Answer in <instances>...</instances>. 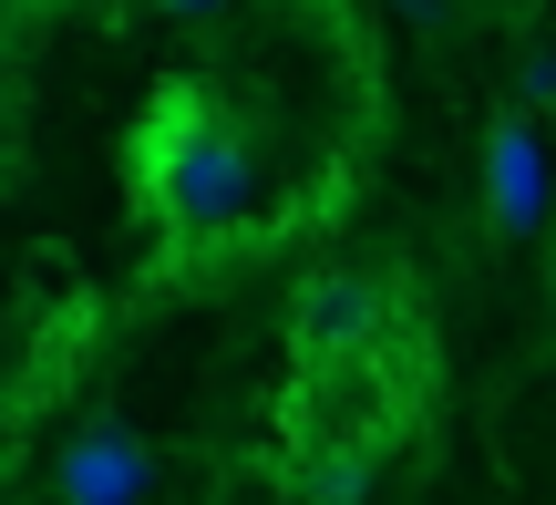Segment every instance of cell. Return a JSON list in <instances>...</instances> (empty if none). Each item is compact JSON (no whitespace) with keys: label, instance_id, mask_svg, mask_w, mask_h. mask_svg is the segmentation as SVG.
Segmentation results:
<instances>
[{"label":"cell","instance_id":"cell-1","mask_svg":"<svg viewBox=\"0 0 556 505\" xmlns=\"http://www.w3.org/2000/svg\"><path fill=\"white\" fill-rule=\"evenodd\" d=\"M135 186H144V206H155V227H176V238H227V227H248L258 197H268L258 186V144H248L197 83L155 93V114L135 124Z\"/></svg>","mask_w":556,"mask_h":505},{"label":"cell","instance_id":"cell-2","mask_svg":"<svg viewBox=\"0 0 556 505\" xmlns=\"http://www.w3.org/2000/svg\"><path fill=\"white\" fill-rule=\"evenodd\" d=\"M155 444L135 424H83L73 444L52 454V505H144L155 495Z\"/></svg>","mask_w":556,"mask_h":505},{"label":"cell","instance_id":"cell-3","mask_svg":"<svg viewBox=\"0 0 556 505\" xmlns=\"http://www.w3.org/2000/svg\"><path fill=\"white\" fill-rule=\"evenodd\" d=\"M484 227L495 238H536L546 227V135H536V114L484 124Z\"/></svg>","mask_w":556,"mask_h":505},{"label":"cell","instance_id":"cell-4","mask_svg":"<svg viewBox=\"0 0 556 505\" xmlns=\"http://www.w3.org/2000/svg\"><path fill=\"white\" fill-rule=\"evenodd\" d=\"M289 320H299V341H309V351H351V341H371V330H381V289L361 279V268H319V279H299Z\"/></svg>","mask_w":556,"mask_h":505},{"label":"cell","instance_id":"cell-5","mask_svg":"<svg viewBox=\"0 0 556 505\" xmlns=\"http://www.w3.org/2000/svg\"><path fill=\"white\" fill-rule=\"evenodd\" d=\"M361 454H330V465H309V505H361Z\"/></svg>","mask_w":556,"mask_h":505},{"label":"cell","instance_id":"cell-6","mask_svg":"<svg viewBox=\"0 0 556 505\" xmlns=\"http://www.w3.org/2000/svg\"><path fill=\"white\" fill-rule=\"evenodd\" d=\"M516 103L536 114V103H556V41H536V52L516 62Z\"/></svg>","mask_w":556,"mask_h":505},{"label":"cell","instance_id":"cell-7","mask_svg":"<svg viewBox=\"0 0 556 505\" xmlns=\"http://www.w3.org/2000/svg\"><path fill=\"white\" fill-rule=\"evenodd\" d=\"M402 21H413V31H443V21H454V0H392Z\"/></svg>","mask_w":556,"mask_h":505},{"label":"cell","instance_id":"cell-8","mask_svg":"<svg viewBox=\"0 0 556 505\" xmlns=\"http://www.w3.org/2000/svg\"><path fill=\"white\" fill-rule=\"evenodd\" d=\"M165 21H206V11H227V0H155Z\"/></svg>","mask_w":556,"mask_h":505},{"label":"cell","instance_id":"cell-9","mask_svg":"<svg viewBox=\"0 0 556 505\" xmlns=\"http://www.w3.org/2000/svg\"><path fill=\"white\" fill-rule=\"evenodd\" d=\"M546 300H556V258H546Z\"/></svg>","mask_w":556,"mask_h":505}]
</instances>
